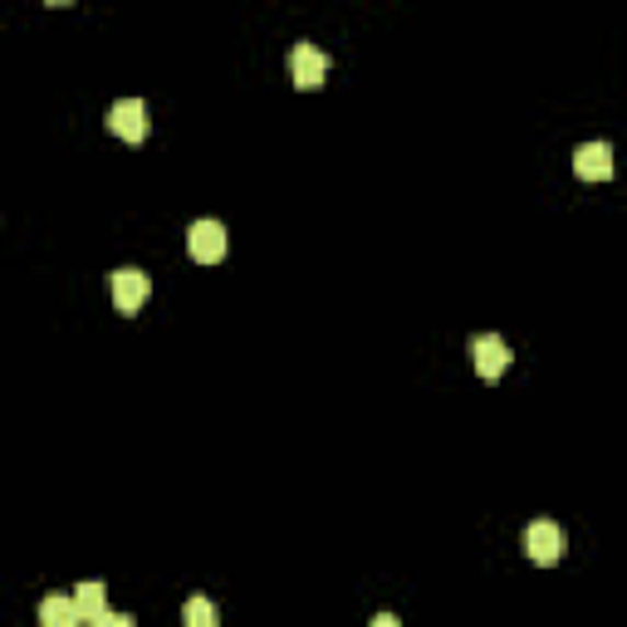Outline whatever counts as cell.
Returning <instances> with one entry per match:
<instances>
[{
    "label": "cell",
    "mask_w": 627,
    "mask_h": 627,
    "mask_svg": "<svg viewBox=\"0 0 627 627\" xmlns=\"http://www.w3.org/2000/svg\"><path fill=\"white\" fill-rule=\"evenodd\" d=\"M182 623L186 627H216V603L212 598H192L182 608Z\"/></svg>",
    "instance_id": "cell-10"
},
{
    "label": "cell",
    "mask_w": 627,
    "mask_h": 627,
    "mask_svg": "<svg viewBox=\"0 0 627 627\" xmlns=\"http://www.w3.org/2000/svg\"><path fill=\"white\" fill-rule=\"evenodd\" d=\"M525 554L535 563H545V569L549 563H559L563 559V529L554 525V520H535V525L525 529Z\"/></svg>",
    "instance_id": "cell-6"
},
{
    "label": "cell",
    "mask_w": 627,
    "mask_h": 627,
    "mask_svg": "<svg viewBox=\"0 0 627 627\" xmlns=\"http://www.w3.org/2000/svg\"><path fill=\"white\" fill-rule=\"evenodd\" d=\"M470 363H476V373L486 383L505 378L510 368V343L500 339V333H480V339H470Z\"/></svg>",
    "instance_id": "cell-1"
},
{
    "label": "cell",
    "mask_w": 627,
    "mask_h": 627,
    "mask_svg": "<svg viewBox=\"0 0 627 627\" xmlns=\"http://www.w3.org/2000/svg\"><path fill=\"white\" fill-rule=\"evenodd\" d=\"M109 589L103 583H79L75 589V608H79V623H103V613H109Z\"/></svg>",
    "instance_id": "cell-8"
},
{
    "label": "cell",
    "mask_w": 627,
    "mask_h": 627,
    "mask_svg": "<svg viewBox=\"0 0 627 627\" xmlns=\"http://www.w3.org/2000/svg\"><path fill=\"white\" fill-rule=\"evenodd\" d=\"M109 133L123 142H142L148 138V103L142 99H118L109 109Z\"/></svg>",
    "instance_id": "cell-2"
},
{
    "label": "cell",
    "mask_w": 627,
    "mask_h": 627,
    "mask_svg": "<svg viewBox=\"0 0 627 627\" xmlns=\"http://www.w3.org/2000/svg\"><path fill=\"white\" fill-rule=\"evenodd\" d=\"M45 5H55V10H65V5H75V0H45Z\"/></svg>",
    "instance_id": "cell-11"
},
{
    "label": "cell",
    "mask_w": 627,
    "mask_h": 627,
    "mask_svg": "<svg viewBox=\"0 0 627 627\" xmlns=\"http://www.w3.org/2000/svg\"><path fill=\"white\" fill-rule=\"evenodd\" d=\"M186 250H192L196 265H216V260H226V226L221 221H192Z\"/></svg>",
    "instance_id": "cell-5"
},
{
    "label": "cell",
    "mask_w": 627,
    "mask_h": 627,
    "mask_svg": "<svg viewBox=\"0 0 627 627\" xmlns=\"http://www.w3.org/2000/svg\"><path fill=\"white\" fill-rule=\"evenodd\" d=\"M573 172H579L583 182H608L613 176V148L608 142H583V148L573 152Z\"/></svg>",
    "instance_id": "cell-7"
},
{
    "label": "cell",
    "mask_w": 627,
    "mask_h": 627,
    "mask_svg": "<svg viewBox=\"0 0 627 627\" xmlns=\"http://www.w3.org/2000/svg\"><path fill=\"white\" fill-rule=\"evenodd\" d=\"M289 75H295V89H323V75H329V55L319 45H295L289 49Z\"/></svg>",
    "instance_id": "cell-4"
},
{
    "label": "cell",
    "mask_w": 627,
    "mask_h": 627,
    "mask_svg": "<svg viewBox=\"0 0 627 627\" xmlns=\"http://www.w3.org/2000/svg\"><path fill=\"white\" fill-rule=\"evenodd\" d=\"M39 623H45V627H79L75 598H45V603H39Z\"/></svg>",
    "instance_id": "cell-9"
},
{
    "label": "cell",
    "mask_w": 627,
    "mask_h": 627,
    "mask_svg": "<svg viewBox=\"0 0 627 627\" xmlns=\"http://www.w3.org/2000/svg\"><path fill=\"white\" fill-rule=\"evenodd\" d=\"M113 305H118V314H138L142 305H148V295H152V280L142 275V270H113Z\"/></svg>",
    "instance_id": "cell-3"
}]
</instances>
